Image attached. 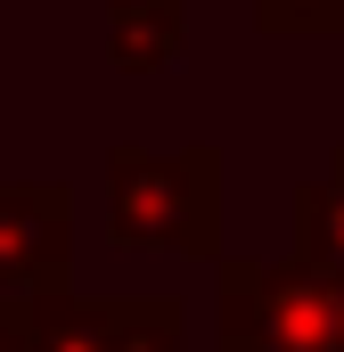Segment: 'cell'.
<instances>
[{"mask_svg":"<svg viewBox=\"0 0 344 352\" xmlns=\"http://www.w3.org/2000/svg\"><path fill=\"white\" fill-rule=\"evenodd\" d=\"M115 238L123 246H213V156H115Z\"/></svg>","mask_w":344,"mask_h":352,"instance_id":"1","label":"cell"},{"mask_svg":"<svg viewBox=\"0 0 344 352\" xmlns=\"http://www.w3.org/2000/svg\"><path fill=\"white\" fill-rule=\"evenodd\" d=\"M66 270V197L58 188H0V303L50 295Z\"/></svg>","mask_w":344,"mask_h":352,"instance_id":"2","label":"cell"},{"mask_svg":"<svg viewBox=\"0 0 344 352\" xmlns=\"http://www.w3.org/2000/svg\"><path fill=\"white\" fill-rule=\"evenodd\" d=\"M180 0H115V66H164L180 50Z\"/></svg>","mask_w":344,"mask_h":352,"instance_id":"3","label":"cell"}]
</instances>
